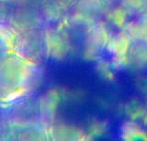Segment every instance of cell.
<instances>
[{
    "mask_svg": "<svg viewBox=\"0 0 147 141\" xmlns=\"http://www.w3.org/2000/svg\"><path fill=\"white\" fill-rule=\"evenodd\" d=\"M146 4H147V3H146Z\"/></svg>",
    "mask_w": 147,
    "mask_h": 141,
    "instance_id": "3",
    "label": "cell"
},
{
    "mask_svg": "<svg viewBox=\"0 0 147 141\" xmlns=\"http://www.w3.org/2000/svg\"><path fill=\"white\" fill-rule=\"evenodd\" d=\"M144 136L147 138V125L144 126Z\"/></svg>",
    "mask_w": 147,
    "mask_h": 141,
    "instance_id": "2",
    "label": "cell"
},
{
    "mask_svg": "<svg viewBox=\"0 0 147 141\" xmlns=\"http://www.w3.org/2000/svg\"><path fill=\"white\" fill-rule=\"evenodd\" d=\"M144 17L142 12L139 10H131L128 12L125 16V22L131 27H137L144 22Z\"/></svg>",
    "mask_w": 147,
    "mask_h": 141,
    "instance_id": "1",
    "label": "cell"
}]
</instances>
